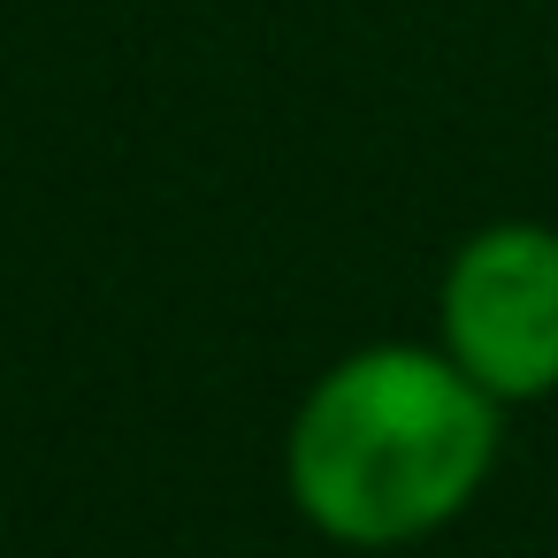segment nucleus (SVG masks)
Segmentation results:
<instances>
[{
	"label": "nucleus",
	"mask_w": 558,
	"mask_h": 558,
	"mask_svg": "<svg viewBox=\"0 0 558 558\" xmlns=\"http://www.w3.org/2000/svg\"><path fill=\"white\" fill-rule=\"evenodd\" d=\"M444 352L497 398L527 405L558 390V230L489 222L474 230L436 291Z\"/></svg>",
	"instance_id": "f03ea898"
},
{
	"label": "nucleus",
	"mask_w": 558,
	"mask_h": 558,
	"mask_svg": "<svg viewBox=\"0 0 558 558\" xmlns=\"http://www.w3.org/2000/svg\"><path fill=\"white\" fill-rule=\"evenodd\" d=\"M497 466V398L421 344L344 352L291 413L283 489L344 550H398L451 527Z\"/></svg>",
	"instance_id": "f257e3e1"
}]
</instances>
